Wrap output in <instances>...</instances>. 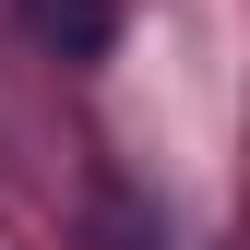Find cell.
<instances>
[{
	"instance_id": "obj_1",
	"label": "cell",
	"mask_w": 250,
	"mask_h": 250,
	"mask_svg": "<svg viewBox=\"0 0 250 250\" xmlns=\"http://www.w3.org/2000/svg\"><path fill=\"white\" fill-rule=\"evenodd\" d=\"M24 12H36V36L60 60H107L119 48V0H24Z\"/></svg>"
},
{
	"instance_id": "obj_2",
	"label": "cell",
	"mask_w": 250,
	"mask_h": 250,
	"mask_svg": "<svg viewBox=\"0 0 250 250\" xmlns=\"http://www.w3.org/2000/svg\"><path fill=\"white\" fill-rule=\"evenodd\" d=\"M96 238H107V250H179V227H167L155 203H131V191H107V203H96Z\"/></svg>"
}]
</instances>
